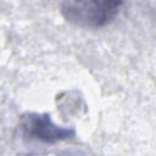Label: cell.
<instances>
[{
    "instance_id": "cell-2",
    "label": "cell",
    "mask_w": 156,
    "mask_h": 156,
    "mask_svg": "<svg viewBox=\"0 0 156 156\" xmlns=\"http://www.w3.org/2000/svg\"><path fill=\"white\" fill-rule=\"evenodd\" d=\"M20 129L26 139L48 145L68 140L76 135L73 128L58 126L51 119L49 113L38 112H27L22 115Z\"/></svg>"
},
{
    "instance_id": "cell-1",
    "label": "cell",
    "mask_w": 156,
    "mask_h": 156,
    "mask_svg": "<svg viewBox=\"0 0 156 156\" xmlns=\"http://www.w3.org/2000/svg\"><path fill=\"white\" fill-rule=\"evenodd\" d=\"M123 0H63V17L77 26L98 28L112 22L118 15Z\"/></svg>"
}]
</instances>
